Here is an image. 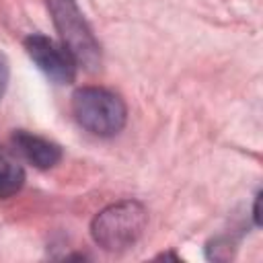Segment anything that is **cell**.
Masks as SVG:
<instances>
[{"label":"cell","mask_w":263,"mask_h":263,"mask_svg":"<svg viewBox=\"0 0 263 263\" xmlns=\"http://www.w3.org/2000/svg\"><path fill=\"white\" fill-rule=\"evenodd\" d=\"M8 76H10V70H8V60L6 55L0 51V99L4 97L6 92V86H8Z\"/></svg>","instance_id":"cell-7"},{"label":"cell","mask_w":263,"mask_h":263,"mask_svg":"<svg viewBox=\"0 0 263 263\" xmlns=\"http://www.w3.org/2000/svg\"><path fill=\"white\" fill-rule=\"evenodd\" d=\"M53 27L60 33V43L70 51L78 66L97 70L101 66V47L82 16L76 0H45Z\"/></svg>","instance_id":"cell-3"},{"label":"cell","mask_w":263,"mask_h":263,"mask_svg":"<svg viewBox=\"0 0 263 263\" xmlns=\"http://www.w3.org/2000/svg\"><path fill=\"white\" fill-rule=\"evenodd\" d=\"M148 224L146 208L136 199H123L101 210L90 222L92 240L109 251L119 253L134 247Z\"/></svg>","instance_id":"cell-1"},{"label":"cell","mask_w":263,"mask_h":263,"mask_svg":"<svg viewBox=\"0 0 263 263\" xmlns=\"http://www.w3.org/2000/svg\"><path fill=\"white\" fill-rule=\"evenodd\" d=\"M10 142H12L14 152L21 154L35 168L47 171V168H53L62 160V148L43 136H37V134L25 132V129H16L10 138Z\"/></svg>","instance_id":"cell-5"},{"label":"cell","mask_w":263,"mask_h":263,"mask_svg":"<svg viewBox=\"0 0 263 263\" xmlns=\"http://www.w3.org/2000/svg\"><path fill=\"white\" fill-rule=\"evenodd\" d=\"M25 185V171L12 154L0 148V199H8Z\"/></svg>","instance_id":"cell-6"},{"label":"cell","mask_w":263,"mask_h":263,"mask_svg":"<svg viewBox=\"0 0 263 263\" xmlns=\"http://www.w3.org/2000/svg\"><path fill=\"white\" fill-rule=\"evenodd\" d=\"M25 49L29 58L35 62V66L55 84H70L76 78V60L70 55V51L55 43L53 39L33 33L25 39Z\"/></svg>","instance_id":"cell-4"},{"label":"cell","mask_w":263,"mask_h":263,"mask_svg":"<svg viewBox=\"0 0 263 263\" xmlns=\"http://www.w3.org/2000/svg\"><path fill=\"white\" fill-rule=\"evenodd\" d=\"M70 107L76 123L99 138L119 134L127 119V109L121 97L99 86H82L74 90Z\"/></svg>","instance_id":"cell-2"}]
</instances>
